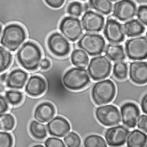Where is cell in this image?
Returning a JSON list of instances; mask_svg holds the SVG:
<instances>
[{
    "label": "cell",
    "instance_id": "obj_27",
    "mask_svg": "<svg viewBox=\"0 0 147 147\" xmlns=\"http://www.w3.org/2000/svg\"><path fill=\"white\" fill-rule=\"evenodd\" d=\"M112 76L115 79L119 81H124L128 78V71H129V66L128 62L124 61H118L114 62L112 65Z\"/></svg>",
    "mask_w": 147,
    "mask_h": 147
},
{
    "label": "cell",
    "instance_id": "obj_26",
    "mask_svg": "<svg viewBox=\"0 0 147 147\" xmlns=\"http://www.w3.org/2000/svg\"><path fill=\"white\" fill-rule=\"evenodd\" d=\"M29 132L35 140H45L47 138V129L45 125L35 119H32L29 125Z\"/></svg>",
    "mask_w": 147,
    "mask_h": 147
},
{
    "label": "cell",
    "instance_id": "obj_39",
    "mask_svg": "<svg viewBox=\"0 0 147 147\" xmlns=\"http://www.w3.org/2000/svg\"><path fill=\"white\" fill-rule=\"evenodd\" d=\"M9 104L7 102L4 95L0 94V115L9 111Z\"/></svg>",
    "mask_w": 147,
    "mask_h": 147
},
{
    "label": "cell",
    "instance_id": "obj_43",
    "mask_svg": "<svg viewBox=\"0 0 147 147\" xmlns=\"http://www.w3.org/2000/svg\"><path fill=\"white\" fill-rule=\"evenodd\" d=\"M2 31H3V26L0 24V37H1V34H2Z\"/></svg>",
    "mask_w": 147,
    "mask_h": 147
},
{
    "label": "cell",
    "instance_id": "obj_5",
    "mask_svg": "<svg viewBox=\"0 0 147 147\" xmlns=\"http://www.w3.org/2000/svg\"><path fill=\"white\" fill-rule=\"evenodd\" d=\"M106 40L98 33H85L76 42V47L84 51L88 57L102 55L106 46Z\"/></svg>",
    "mask_w": 147,
    "mask_h": 147
},
{
    "label": "cell",
    "instance_id": "obj_10",
    "mask_svg": "<svg viewBox=\"0 0 147 147\" xmlns=\"http://www.w3.org/2000/svg\"><path fill=\"white\" fill-rule=\"evenodd\" d=\"M46 45L49 51L58 58L69 57L71 51V43L59 31L53 32L48 36Z\"/></svg>",
    "mask_w": 147,
    "mask_h": 147
},
{
    "label": "cell",
    "instance_id": "obj_45",
    "mask_svg": "<svg viewBox=\"0 0 147 147\" xmlns=\"http://www.w3.org/2000/svg\"><path fill=\"white\" fill-rule=\"evenodd\" d=\"M78 1H80V2H86L87 0H78Z\"/></svg>",
    "mask_w": 147,
    "mask_h": 147
},
{
    "label": "cell",
    "instance_id": "obj_13",
    "mask_svg": "<svg viewBox=\"0 0 147 147\" xmlns=\"http://www.w3.org/2000/svg\"><path fill=\"white\" fill-rule=\"evenodd\" d=\"M129 129L124 125H118L108 127L104 133V140L109 147H121L125 145Z\"/></svg>",
    "mask_w": 147,
    "mask_h": 147
},
{
    "label": "cell",
    "instance_id": "obj_1",
    "mask_svg": "<svg viewBox=\"0 0 147 147\" xmlns=\"http://www.w3.org/2000/svg\"><path fill=\"white\" fill-rule=\"evenodd\" d=\"M42 57V51L39 45L29 40L20 45L15 55L19 65L29 72H33L39 69Z\"/></svg>",
    "mask_w": 147,
    "mask_h": 147
},
{
    "label": "cell",
    "instance_id": "obj_37",
    "mask_svg": "<svg viewBox=\"0 0 147 147\" xmlns=\"http://www.w3.org/2000/svg\"><path fill=\"white\" fill-rule=\"evenodd\" d=\"M136 126L138 129L147 133V114H141L139 116L136 122Z\"/></svg>",
    "mask_w": 147,
    "mask_h": 147
},
{
    "label": "cell",
    "instance_id": "obj_35",
    "mask_svg": "<svg viewBox=\"0 0 147 147\" xmlns=\"http://www.w3.org/2000/svg\"><path fill=\"white\" fill-rule=\"evenodd\" d=\"M136 16L140 22L147 27V4H142L137 7Z\"/></svg>",
    "mask_w": 147,
    "mask_h": 147
},
{
    "label": "cell",
    "instance_id": "obj_14",
    "mask_svg": "<svg viewBox=\"0 0 147 147\" xmlns=\"http://www.w3.org/2000/svg\"><path fill=\"white\" fill-rule=\"evenodd\" d=\"M81 23L83 30L87 33H99L103 29L105 18L102 14L90 9L82 13Z\"/></svg>",
    "mask_w": 147,
    "mask_h": 147
},
{
    "label": "cell",
    "instance_id": "obj_33",
    "mask_svg": "<svg viewBox=\"0 0 147 147\" xmlns=\"http://www.w3.org/2000/svg\"><path fill=\"white\" fill-rule=\"evenodd\" d=\"M63 142L67 147H80L82 146L81 137L74 131H69L63 137Z\"/></svg>",
    "mask_w": 147,
    "mask_h": 147
},
{
    "label": "cell",
    "instance_id": "obj_32",
    "mask_svg": "<svg viewBox=\"0 0 147 147\" xmlns=\"http://www.w3.org/2000/svg\"><path fill=\"white\" fill-rule=\"evenodd\" d=\"M84 13L83 3L78 0H73L69 2L67 6V14L69 16L79 18Z\"/></svg>",
    "mask_w": 147,
    "mask_h": 147
},
{
    "label": "cell",
    "instance_id": "obj_22",
    "mask_svg": "<svg viewBox=\"0 0 147 147\" xmlns=\"http://www.w3.org/2000/svg\"><path fill=\"white\" fill-rule=\"evenodd\" d=\"M123 29L125 36L128 38H133L136 36L146 34L147 27L140 22L137 19H132L125 22L123 24Z\"/></svg>",
    "mask_w": 147,
    "mask_h": 147
},
{
    "label": "cell",
    "instance_id": "obj_6",
    "mask_svg": "<svg viewBox=\"0 0 147 147\" xmlns=\"http://www.w3.org/2000/svg\"><path fill=\"white\" fill-rule=\"evenodd\" d=\"M125 51L129 61H146L147 33L125 40Z\"/></svg>",
    "mask_w": 147,
    "mask_h": 147
},
{
    "label": "cell",
    "instance_id": "obj_31",
    "mask_svg": "<svg viewBox=\"0 0 147 147\" xmlns=\"http://www.w3.org/2000/svg\"><path fill=\"white\" fill-rule=\"evenodd\" d=\"M15 126V119L10 113L0 115V131H11Z\"/></svg>",
    "mask_w": 147,
    "mask_h": 147
},
{
    "label": "cell",
    "instance_id": "obj_20",
    "mask_svg": "<svg viewBox=\"0 0 147 147\" xmlns=\"http://www.w3.org/2000/svg\"><path fill=\"white\" fill-rule=\"evenodd\" d=\"M56 116V108L50 102L44 101L36 105L34 110V119L40 123H47Z\"/></svg>",
    "mask_w": 147,
    "mask_h": 147
},
{
    "label": "cell",
    "instance_id": "obj_38",
    "mask_svg": "<svg viewBox=\"0 0 147 147\" xmlns=\"http://www.w3.org/2000/svg\"><path fill=\"white\" fill-rule=\"evenodd\" d=\"M44 2L51 9H60L63 6L66 0H44Z\"/></svg>",
    "mask_w": 147,
    "mask_h": 147
},
{
    "label": "cell",
    "instance_id": "obj_15",
    "mask_svg": "<svg viewBox=\"0 0 147 147\" xmlns=\"http://www.w3.org/2000/svg\"><path fill=\"white\" fill-rule=\"evenodd\" d=\"M120 118L123 125L128 129L136 128V122L140 115V110L138 106L133 102H127L120 106Z\"/></svg>",
    "mask_w": 147,
    "mask_h": 147
},
{
    "label": "cell",
    "instance_id": "obj_25",
    "mask_svg": "<svg viewBox=\"0 0 147 147\" xmlns=\"http://www.w3.org/2000/svg\"><path fill=\"white\" fill-rule=\"evenodd\" d=\"M92 10L102 14L109 15L113 9V3L110 0H88V2Z\"/></svg>",
    "mask_w": 147,
    "mask_h": 147
},
{
    "label": "cell",
    "instance_id": "obj_41",
    "mask_svg": "<svg viewBox=\"0 0 147 147\" xmlns=\"http://www.w3.org/2000/svg\"><path fill=\"white\" fill-rule=\"evenodd\" d=\"M136 3H139L140 5L142 4H147V0H133Z\"/></svg>",
    "mask_w": 147,
    "mask_h": 147
},
{
    "label": "cell",
    "instance_id": "obj_21",
    "mask_svg": "<svg viewBox=\"0 0 147 147\" xmlns=\"http://www.w3.org/2000/svg\"><path fill=\"white\" fill-rule=\"evenodd\" d=\"M103 53L105 57L109 58V60L113 62L124 61L126 60L124 45H120V44L109 43L106 45Z\"/></svg>",
    "mask_w": 147,
    "mask_h": 147
},
{
    "label": "cell",
    "instance_id": "obj_29",
    "mask_svg": "<svg viewBox=\"0 0 147 147\" xmlns=\"http://www.w3.org/2000/svg\"><path fill=\"white\" fill-rule=\"evenodd\" d=\"M4 97L11 106H19L24 100V92L21 90L9 89L4 92Z\"/></svg>",
    "mask_w": 147,
    "mask_h": 147
},
{
    "label": "cell",
    "instance_id": "obj_12",
    "mask_svg": "<svg viewBox=\"0 0 147 147\" xmlns=\"http://www.w3.org/2000/svg\"><path fill=\"white\" fill-rule=\"evenodd\" d=\"M137 4L133 0H119L114 3L111 16L119 22H126L136 17Z\"/></svg>",
    "mask_w": 147,
    "mask_h": 147
},
{
    "label": "cell",
    "instance_id": "obj_4",
    "mask_svg": "<svg viewBox=\"0 0 147 147\" xmlns=\"http://www.w3.org/2000/svg\"><path fill=\"white\" fill-rule=\"evenodd\" d=\"M62 83L68 90L80 91L90 84L91 78L87 69L74 67L69 68L64 72Z\"/></svg>",
    "mask_w": 147,
    "mask_h": 147
},
{
    "label": "cell",
    "instance_id": "obj_11",
    "mask_svg": "<svg viewBox=\"0 0 147 147\" xmlns=\"http://www.w3.org/2000/svg\"><path fill=\"white\" fill-rule=\"evenodd\" d=\"M103 38L111 44H121L125 40L123 24L109 14L105 19L102 29Z\"/></svg>",
    "mask_w": 147,
    "mask_h": 147
},
{
    "label": "cell",
    "instance_id": "obj_2",
    "mask_svg": "<svg viewBox=\"0 0 147 147\" xmlns=\"http://www.w3.org/2000/svg\"><path fill=\"white\" fill-rule=\"evenodd\" d=\"M26 39V30L22 25L17 23H11L3 29L0 37V45L10 52H14Z\"/></svg>",
    "mask_w": 147,
    "mask_h": 147
},
{
    "label": "cell",
    "instance_id": "obj_19",
    "mask_svg": "<svg viewBox=\"0 0 147 147\" xmlns=\"http://www.w3.org/2000/svg\"><path fill=\"white\" fill-rule=\"evenodd\" d=\"M45 127L50 136L57 138H62L71 131V125L67 119L58 115L47 122Z\"/></svg>",
    "mask_w": 147,
    "mask_h": 147
},
{
    "label": "cell",
    "instance_id": "obj_30",
    "mask_svg": "<svg viewBox=\"0 0 147 147\" xmlns=\"http://www.w3.org/2000/svg\"><path fill=\"white\" fill-rule=\"evenodd\" d=\"M83 147H108V145L102 136L99 135H89L84 138Z\"/></svg>",
    "mask_w": 147,
    "mask_h": 147
},
{
    "label": "cell",
    "instance_id": "obj_7",
    "mask_svg": "<svg viewBox=\"0 0 147 147\" xmlns=\"http://www.w3.org/2000/svg\"><path fill=\"white\" fill-rule=\"evenodd\" d=\"M87 67L91 79L98 82L106 79L111 75L112 63L105 56L99 55L90 59Z\"/></svg>",
    "mask_w": 147,
    "mask_h": 147
},
{
    "label": "cell",
    "instance_id": "obj_16",
    "mask_svg": "<svg viewBox=\"0 0 147 147\" xmlns=\"http://www.w3.org/2000/svg\"><path fill=\"white\" fill-rule=\"evenodd\" d=\"M47 89L45 79L40 75H30L24 85V93L31 98H39L42 96Z\"/></svg>",
    "mask_w": 147,
    "mask_h": 147
},
{
    "label": "cell",
    "instance_id": "obj_24",
    "mask_svg": "<svg viewBox=\"0 0 147 147\" xmlns=\"http://www.w3.org/2000/svg\"><path fill=\"white\" fill-rule=\"evenodd\" d=\"M69 58L72 66L82 68L87 67L90 60L88 55L84 51L78 48L71 50Z\"/></svg>",
    "mask_w": 147,
    "mask_h": 147
},
{
    "label": "cell",
    "instance_id": "obj_40",
    "mask_svg": "<svg viewBox=\"0 0 147 147\" xmlns=\"http://www.w3.org/2000/svg\"><path fill=\"white\" fill-rule=\"evenodd\" d=\"M140 105L141 110L144 113V114H147V93H146L142 97L140 102Z\"/></svg>",
    "mask_w": 147,
    "mask_h": 147
},
{
    "label": "cell",
    "instance_id": "obj_23",
    "mask_svg": "<svg viewBox=\"0 0 147 147\" xmlns=\"http://www.w3.org/2000/svg\"><path fill=\"white\" fill-rule=\"evenodd\" d=\"M125 144L127 147H147L146 133L140 129L129 131Z\"/></svg>",
    "mask_w": 147,
    "mask_h": 147
},
{
    "label": "cell",
    "instance_id": "obj_8",
    "mask_svg": "<svg viewBox=\"0 0 147 147\" xmlns=\"http://www.w3.org/2000/svg\"><path fill=\"white\" fill-rule=\"evenodd\" d=\"M59 31L69 42H77L83 34V28L78 18L66 15L59 23Z\"/></svg>",
    "mask_w": 147,
    "mask_h": 147
},
{
    "label": "cell",
    "instance_id": "obj_9",
    "mask_svg": "<svg viewBox=\"0 0 147 147\" xmlns=\"http://www.w3.org/2000/svg\"><path fill=\"white\" fill-rule=\"evenodd\" d=\"M95 117L98 122L104 127H112L120 124V112L117 106L105 104L96 108Z\"/></svg>",
    "mask_w": 147,
    "mask_h": 147
},
{
    "label": "cell",
    "instance_id": "obj_44",
    "mask_svg": "<svg viewBox=\"0 0 147 147\" xmlns=\"http://www.w3.org/2000/svg\"><path fill=\"white\" fill-rule=\"evenodd\" d=\"M110 1H111L112 3H113V2H114V3H115V2H117V1H119V0H110Z\"/></svg>",
    "mask_w": 147,
    "mask_h": 147
},
{
    "label": "cell",
    "instance_id": "obj_18",
    "mask_svg": "<svg viewBox=\"0 0 147 147\" xmlns=\"http://www.w3.org/2000/svg\"><path fill=\"white\" fill-rule=\"evenodd\" d=\"M29 72L18 67L9 70L5 81V86L9 89L22 90L27 82Z\"/></svg>",
    "mask_w": 147,
    "mask_h": 147
},
{
    "label": "cell",
    "instance_id": "obj_36",
    "mask_svg": "<svg viewBox=\"0 0 147 147\" xmlns=\"http://www.w3.org/2000/svg\"><path fill=\"white\" fill-rule=\"evenodd\" d=\"M43 144L45 147H67L61 139L54 136L46 138Z\"/></svg>",
    "mask_w": 147,
    "mask_h": 147
},
{
    "label": "cell",
    "instance_id": "obj_28",
    "mask_svg": "<svg viewBox=\"0 0 147 147\" xmlns=\"http://www.w3.org/2000/svg\"><path fill=\"white\" fill-rule=\"evenodd\" d=\"M13 54L9 51L0 45V74L9 70L13 62Z\"/></svg>",
    "mask_w": 147,
    "mask_h": 147
},
{
    "label": "cell",
    "instance_id": "obj_34",
    "mask_svg": "<svg viewBox=\"0 0 147 147\" xmlns=\"http://www.w3.org/2000/svg\"><path fill=\"white\" fill-rule=\"evenodd\" d=\"M13 137L11 133L0 131V147H13Z\"/></svg>",
    "mask_w": 147,
    "mask_h": 147
},
{
    "label": "cell",
    "instance_id": "obj_42",
    "mask_svg": "<svg viewBox=\"0 0 147 147\" xmlns=\"http://www.w3.org/2000/svg\"><path fill=\"white\" fill-rule=\"evenodd\" d=\"M31 147H45L43 146V144H36V145H34Z\"/></svg>",
    "mask_w": 147,
    "mask_h": 147
},
{
    "label": "cell",
    "instance_id": "obj_17",
    "mask_svg": "<svg viewBox=\"0 0 147 147\" xmlns=\"http://www.w3.org/2000/svg\"><path fill=\"white\" fill-rule=\"evenodd\" d=\"M128 75L129 80L136 85L147 84V61H132L129 63Z\"/></svg>",
    "mask_w": 147,
    "mask_h": 147
},
{
    "label": "cell",
    "instance_id": "obj_3",
    "mask_svg": "<svg viewBox=\"0 0 147 147\" xmlns=\"http://www.w3.org/2000/svg\"><path fill=\"white\" fill-rule=\"evenodd\" d=\"M116 94V86L111 79H103L93 83L91 88V98L97 106L109 104Z\"/></svg>",
    "mask_w": 147,
    "mask_h": 147
}]
</instances>
